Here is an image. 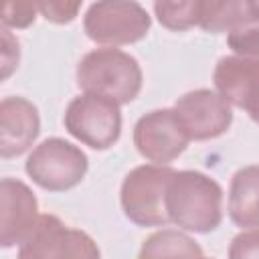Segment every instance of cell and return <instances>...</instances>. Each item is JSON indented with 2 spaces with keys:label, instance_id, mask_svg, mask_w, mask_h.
I'll use <instances>...</instances> for the list:
<instances>
[{
  "label": "cell",
  "instance_id": "6da1fadb",
  "mask_svg": "<svg viewBox=\"0 0 259 259\" xmlns=\"http://www.w3.org/2000/svg\"><path fill=\"white\" fill-rule=\"evenodd\" d=\"M164 204L168 221L190 233H210L223 221V188L198 170H176Z\"/></svg>",
  "mask_w": 259,
  "mask_h": 259
},
{
  "label": "cell",
  "instance_id": "7a4b0ae2",
  "mask_svg": "<svg viewBox=\"0 0 259 259\" xmlns=\"http://www.w3.org/2000/svg\"><path fill=\"white\" fill-rule=\"evenodd\" d=\"M140 63L113 47L89 51L77 65V85L85 93L103 95L119 105L132 103L142 91Z\"/></svg>",
  "mask_w": 259,
  "mask_h": 259
},
{
  "label": "cell",
  "instance_id": "3957f363",
  "mask_svg": "<svg viewBox=\"0 0 259 259\" xmlns=\"http://www.w3.org/2000/svg\"><path fill=\"white\" fill-rule=\"evenodd\" d=\"M174 168L160 164H142L130 170L121 182L119 202L123 214L138 227H166V188Z\"/></svg>",
  "mask_w": 259,
  "mask_h": 259
},
{
  "label": "cell",
  "instance_id": "277c9868",
  "mask_svg": "<svg viewBox=\"0 0 259 259\" xmlns=\"http://www.w3.org/2000/svg\"><path fill=\"white\" fill-rule=\"evenodd\" d=\"M89 168L85 152L63 140H42L26 158L24 170L32 182L49 192H65L81 184Z\"/></svg>",
  "mask_w": 259,
  "mask_h": 259
},
{
  "label": "cell",
  "instance_id": "5b68a950",
  "mask_svg": "<svg viewBox=\"0 0 259 259\" xmlns=\"http://www.w3.org/2000/svg\"><path fill=\"white\" fill-rule=\"evenodd\" d=\"M63 123L65 130L81 144L93 150H107L121 134L119 103L103 95L81 93L69 101Z\"/></svg>",
  "mask_w": 259,
  "mask_h": 259
},
{
  "label": "cell",
  "instance_id": "8992f818",
  "mask_svg": "<svg viewBox=\"0 0 259 259\" xmlns=\"http://www.w3.org/2000/svg\"><path fill=\"white\" fill-rule=\"evenodd\" d=\"M152 18L138 2L105 0L93 2L83 16L85 34L99 45L121 47L142 40L150 30Z\"/></svg>",
  "mask_w": 259,
  "mask_h": 259
},
{
  "label": "cell",
  "instance_id": "52a82bcc",
  "mask_svg": "<svg viewBox=\"0 0 259 259\" xmlns=\"http://www.w3.org/2000/svg\"><path fill=\"white\" fill-rule=\"evenodd\" d=\"M16 259H101V251L85 231L65 225L55 214H40Z\"/></svg>",
  "mask_w": 259,
  "mask_h": 259
},
{
  "label": "cell",
  "instance_id": "ba28073f",
  "mask_svg": "<svg viewBox=\"0 0 259 259\" xmlns=\"http://www.w3.org/2000/svg\"><path fill=\"white\" fill-rule=\"evenodd\" d=\"M188 136L182 130L174 109H154L144 113L134 125V146L142 158L168 166L188 146Z\"/></svg>",
  "mask_w": 259,
  "mask_h": 259
},
{
  "label": "cell",
  "instance_id": "9c48e42d",
  "mask_svg": "<svg viewBox=\"0 0 259 259\" xmlns=\"http://www.w3.org/2000/svg\"><path fill=\"white\" fill-rule=\"evenodd\" d=\"M174 113L188 140L194 142L214 140L227 134L233 123L231 105L210 89H194L184 93L176 99Z\"/></svg>",
  "mask_w": 259,
  "mask_h": 259
},
{
  "label": "cell",
  "instance_id": "30bf717a",
  "mask_svg": "<svg viewBox=\"0 0 259 259\" xmlns=\"http://www.w3.org/2000/svg\"><path fill=\"white\" fill-rule=\"evenodd\" d=\"M212 81L229 105L243 109L259 123V61L237 55L223 57L214 67Z\"/></svg>",
  "mask_w": 259,
  "mask_h": 259
},
{
  "label": "cell",
  "instance_id": "8fae6325",
  "mask_svg": "<svg viewBox=\"0 0 259 259\" xmlns=\"http://www.w3.org/2000/svg\"><path fill=\"white\" fill-rule=\"evenodd\" d=\"M38 200L34 192L18 178L0 182V245L10 249L22 245L38 223Z\"/></svg>",
  "mask_w": 259,
  "mask_h": 259
},
{
  "label": "cell",
  "instance_id": "7c38bea8",
  "mask_svg": "<svg viewBox=\"0 0 259 259\" xmlns=\"http://www.w3.org/2000/svg\"><path fill=\"white\" fill-rule=\"evenodd\" d=\"M40 132V117L34 103L12 95L0 101V154L14 158L24 154Z\"/></svg>",
  "mask_w": 259,
  "mask_h": 259
},
{
  "label": "cell",
  "instance_id": "4fadbf2b",
  "mask_svg": "<svg viewBox=\"0 0 259 259\" xmlns=\"http://www.w3.org/2000/svg\"><path fill=\"white\" fill-rule=\"evenodd\" d=\"M229 219L241 229H259V166H243L231 178Z\"/></svg>",
  "mask_w": 259,
  "mask_h": 259
},
{
  "label": "cell",
  "instance_id": "5bb4252c",
  "mask_svg": "<svg viewBox=\"0 0 259 259\" xmlns=\"http://www.w3.org/2000/svg\"><path fill=\"white\" fill-rule=\"evenodd\" d=\"M259 22L257 0H227V2H202L198 26L208 32L235 30L247 24Z\"/></svg>",
  "mask_w": 259,
  "mask_h": 259
},
{
  "label": "cell",
  "instance_id": "9a60e30c",
  "mask_svg": "<svg viewBox=\"0 0 259 259\" xmlns=\"http://www.w3.org/2000/svg\"><path fill=\"white\" fill-rule=\"evenodd\" d=\"M138 259H202V249L186 233L162 229L142 243Z\"/></svg>",
  "mask_w": 259,
  "mask_h": 259
},
{
  "label": "cell",
  "instance_id": "2e32d148",
  "mask_svg": "<svg viewBox=\"0 0 259 259\" xmlns=\"http://www.w3.org/2000/svg\"><path fill=\"white\" fill-rule=\"evenodd\" d=\"M202 0L154 2V14L168 30H188L200 22Z\"/></svg>",
  "mask_w": 259,
  "mask_h": 259
},
{
  "label": "cell",
  "instance_id": "e0dca14e",
  "mask_svg": "<svg viewBox=\"0 0 259 259\" xmlns=\"http://www.w3.org/2000/svg\"><path fill=\"white\" fill-rule=\"evenodd\" d=\"M227 45L237 57L259 61V22L231 30L227 36Z\"/></svg>",
  "mask_w": 259,
  "mask_h": 259
},
{
  "label": "cell",
  "instance_id": "ac0fdd59",
  "mask_svg": "<svg viewBox=\"0 0 259 259\" xmlns=\"http://www.w3.org/2000/svg\"><path fill=\"white\" fill-rule=\"evenodd\" d=\"M36 4L32 2H8L2 8V24L4 28H26L36 18Z\"/></svg>",
  "mask_w": 259,
  "mask_h": 259
},
{
  "label": "cell",
  "instance_id": "d6986e66",
  "mask_svg": "<svg viewBox=\"0 0 259 259\" xmlns=\"http://www.w3.org/2000/svg\"><path fill=\"white\" fill-rule=\"evenodd\" d=\"M229 259H259V229H249L233 237Z\"/></svg>",
  "mask_w": 259,
  "mask_h": 259
},
{
  "label": "cell",
  "instance_id": "ffe728a7",
  "mask_svg": "<svg viewBox=\"0 0 259 259\" xmlns=\"http://www.w3.org/2000/svg\"><path fill=\"white\" fill-rule=\"evenodd\" d=\"M36 8L49 22L65 24L77 16L81 2H36Z\"/></svg>",
  "mask_w": 259,
  "mask_h": 259
},
{
  "label": "cell",
  "instance_id": "44dd1931",
  "mask_svg": "<svg viewBox=\"0 0 259 259\" xmlns=\"http://www.w3.org/2000/svg\"><path fill=\"white\" fill-rule=\"evenodd\" d=\"M18 40L8 28H2V79H8L10 73L18 67Z\"/></svg>",
  "mask_w": 259,
  "mask_h": 259
},
{
  "label": "cell",
  "instance_id": "7402d4cb",
  "mask_svg": "<svg viewBox=\"0 0 259 259\" xmlns=\"http://www.w3.org/2000/svg\"><path fill=\"white\" fill-rule=\"evenodd\" d=\"M202 259H208V257H202Z\"/></svg>",
  "mask_w": 259,
  "mask_h": 259
}]
</instances>
